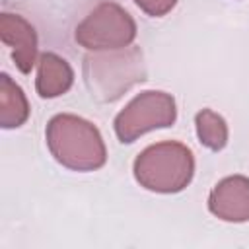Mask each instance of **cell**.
I'll return each mask as SVG.
<instances>
[{
  "instance_id": "277c9868",
  "label": "cell",
  "mask_w": 249,
  "mask_h": 249,
  "mask_svg": "<svg viewBox=\"0 0 249 249\" xmlns=\"http://www.w3.org/2000/svg\"><path fill=\"white\" fill-rule=\"evenodd\" d=\"M74 39L88 51L124 49L136 39V23L119 4L101 2L78 23Z\"/></svg>"
},
{
  "instance_id": "5b68a950",
  "label": "cell",
  "mask_w": 249,
  "mask_h": 249,
  "mask_svg": "<svg viewBox=\"0 0 249 249\" xmlns=\"http://www.w3.org/2000/svg\"><path fill=\"white\" fill-rule=\"evenodd\" d=\"M177 119V105L171 93L165 91H142L138 93L117 117H115V132L123 144H130L142 134L167 128Z\"/></svg>"
},
{
  "instance_id": "8992f818",
  "label": "cell",
  "mask_w": 249,
  "mask_h": 249,
  "mask_svg": "<svg viewBox=\"0 0 249 249\" xmlns=\"http://www.w3.org/2000/svg\"><path fill=\"white\" fill-rule=\"evenodd\" d=\"M208 210L224 222H249V179L243 175L222 179L210 191Z\"/></svg>"
},
{
  "instance_id": "9c48e42d",
  "label": "cell",
  "mask_w": 249,
  "mask_h": 249,
  "mask_svg": "<svg viewBox=\"0 0 249 249\" xmlns=\"http://www.w3.org/2000/svg\"><path fill=\"white\" fill-rule=\"evenodd\" d=\"M29 119V103L23 89L8 76L0 74V124L18 128Z\"/></svg>"
},
{
  "instance_id": "6da1fadb",
  "label": "cell",
  "mask_w": 249,
  "mask_h": 249,
  "mask_svg": "<svg viewBox=\"0 0 249 249\" xmlns=\"http://www.w3.org/2000/svg\"><path fill=\"white\" fill-rule=\"evenodd\" d=\"M53 158L72 171H95L107 161V148L97 126L78 115H54L45 130Z\"/></svg>"
},
{
  "instance_id": "7a4b0ae2",
  "label": "cell",
  "mask_w": 249,
  "mask_h": 249,
  "mask_svg": "<svg viewBox=\"0 0 249 249\" xmlns=\"http://www.w3.org/2000/svg\"><path fill=\"white\" fill-rule=\"evenodd\" d=\"M146 80V62L138 47L89 51L84 56V82L101 103H109Z\"/></svg>"
},
{
  "instance_id": "3957f363",
  "label": "cell",
  "mask_w": 249,
  "mask_h": 249,
  "mask_svg": "<svg viewBox=\"0 0 249 249\" xmlns=\"http://www.w3.org/2000/svg\"><path fill=\"white\" fill-rule=\"evenodd\" d=\"M134 179L152 193H179L195 175L193 152L181 142H158L138 154L132 165Z\"/></svg>"
},
{
  "instance_id": "52a82bcc",
  "label": "cell",
  "mask_w": 249,
  "mask_h": 249,
  "mask_svg": "<svg viewBox=\"0 0 249 249\" xmlns=\"http://www.w3.org/2000/svg\"><path fill=\"white\" fill-rule=\"evenodd\" d=\"M0 39L12 51V60L19 72L29 74L37 62V33L35 27L19 14L4 12L0 16Z\"/></svg>"
},
{
  "instance_id": "ba28073f",
  "label": "cell",
  "mask_w": 249,
  "mask_h": 249,
  "mask_svg": "<svg viewBox=\"0 0 249 249\" xmlns=\"http://www.w3.org/2000/svg\"><path fill=\"white\" fill-rule=\"evenodd\" d=\"M74 84L72 66L54 53H43L37 60V80L35 88L43 99H53L64 95Z\"/></svg>"
},
{
  "instance_id": "8fae6325",
  "label": "cell",
  "mask_w": 249,
  "mask_h": 249,
  "mask_svg": "<svg viewBox=\"0 0 249 249\" xmlns=\"http://www.w3.org/2000/svg\"><path fill=\"white\" fill-rule=\"evenodd\" d=\"M134 4L152 18H161L167 12H171L177 4V0H134Z\"/></svg>"
},
{
  "instance_id": "30bf717a",
  "label": "cell",
  "mask_w": 249,
  "mask_h": 249,
  "mask_svg": "<svg viewBox=\"0 0 249 249\" xmlns=\"http://www.w3.org/2000/svg\"><path fill=\"white\" fill-rule=\"evenodd\" d=\"M195 126H196V136L202 146H206L212 152L222 150L228 144V124L222 115H218L212 109H202L195 115Z\"/></svg>"
}]
</instances>
